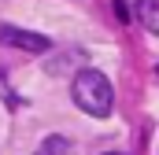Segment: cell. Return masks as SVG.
Returning <instances> with one entry per match:
<instances>
[{
  "instance_id": "cell-1",
  "label": "cell",
  "mask_w": 159,
  "mask_h": 155,
  "mask_svg": "<svg viewBox=\"0 0 159 155\" xmlns=\"http://www.w3.org/2000/svg\"><path fill=\"white\" fill-rule=\"evenodd\" d=\"M70 92H74V104H78L85 115H93V118H107V115H111L115 92H111V81L100 74V70H93V67L78 70Z\"/></svg>"
},
{
  "instance_id": "cell-2",
  "label": "cell",
  "mask_w": 159,
  "mask_h": 155,
  "mask_svg": "<svg viewBox=\"0 0 159 155\" xmlns=\"http://www.w3.org/2000/svg\"><path fill=\"white\" fill-rule=\"evenodd\" d=\"M0 41L11 44V48H22V52H48V48H52L48 37L30 33V30H19V26H4V30H0Z\"/></svg>"
},
{
  "instance_id": "cell-3",
  "label": "cell",
  "mask_w": 159,
  "mask_h": 155,
  "mask_svg": "<svg viewBox=\"0 0 159 155\" xmlns=\"http://www.w3.org/2000/svg\"><path fill=\"white\" fill-rule=\"evenodd\" d=\"M137 19L144 22L148 33L159 37V0H141V4H137Z\"/></svg>"
},
{
  "instance_id": "cell-4",
  "label": "cell",
  "mask_w": 159,
  "mask_h": 155,
  "mask_svg": "<svg viewBox=\"0 0 159 155\" xmlns=\"http://www.w3.org/2000/svg\"><path fill=\"white\" fill-rule=\"evenodd\" d=\"M34 155H74V148H70V140H63V137H48Z\"/></svg>"
},
{
  "instance_id": "cell-5",
  "label": "cell",
  "mask_w": 159,
  "mask_h": 155,
  "mask_svg": "<svg viewBox=\"0 0 159 155\" xmlns=\"http://www.w3.org/2000/svg\"><path fill=\"white\" fill-rule=\"evenodd\" d=\"M107 155H115V152H107Z\"/></svg>"
}]
</instances>
